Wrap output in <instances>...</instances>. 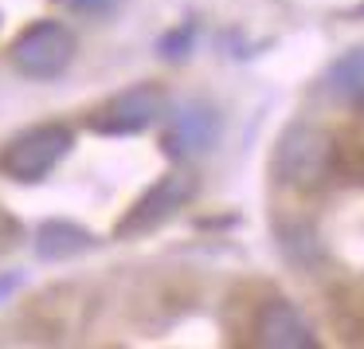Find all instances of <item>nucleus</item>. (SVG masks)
Returning a JSON list of instances; mask_svg holds the SVG:
<instances>
[{"mask_svg": "<svg viewBox=\"0 0 364 349\" xmlns=\"http://www.w3.org/2000/svg\"><path fill=\"white\" fill-rule=\"evenodd\" d=\"M168 110V95L161 83H134V87L110 95L102 106H95L87 126L102 137H134L157 126Z\"/></svg>", "mask_w": 364, "mask_h": 349, "instance_id": "20e7f679", "label": "nucleus"}, {"mask_svg": "<svg viewBox=\"0 0 364 349\" xmlns=\"http://www.w3.org/2000/svg\"><path fill=\"white\" fill-rule=\"evenodd\" d=\"M192 43H196V24H181L176 32L161 36L157 51H161L165 59H184V56L192 51Z\"/></svg>", "mask_w": 364, "mask_h": 349, "instance_id": "9d476101", "label": "nucleus"}, {"mask_svg": "<svg viewBox=\"0 0 364 349\" xmlns=\"http://www.w3.org/2000/svg\"><path fill=\"white\" fill-rule=\"evenodd\" d=\"M20 286H24V275H20V271H0V302H9Z\"/></svg>", "mask_w": 364, "mask_h": 349, "instance_id": "f8f14e48", "label": "nucleus"}, {"mask_svg": "<svg viewBox=\"0 0 364 349\" xmlns=\"http://www.w3.org/2000/svg\"><path fill=\"white\" fill-rule=\"evenodd\" d=\"M75 150V130L67 122H36L0 145V177L16 184H40Z\"/></svg>", "mask_w": 364, "mask_h": 349, "instance_id": "f257e3e1", "label": "nucleus"}, {"mask_svg": "<svg viewBox=\"0 0 364 349\" xmlns=\"http://www.w3.org/2000/svg\"><path fill=\"white\" fill-rule=\"evenodd\" d=\"M63 4L71 12H79V16H110L122 0H63Z\"/></svg>", "mask_w": 364, "mask_h": 349, "instance_id": "9b49d317", "label": "nucleus"}, {"mask_svg": "<svg viewBox=\"0 0 364 349\" xmlns=\"http://www.w3.org/2000/svg\"><path fill=\"white\" fill-rule=\"evenodd\" d=\"M192 192H196V181H192L188 173L157 177V181L126 208V216H122L118 228H114V239H141V236H149V231H157L161 224H168L184 204H188Z\"/></svg>", "mask_w": 364, "mask_h": 349, "instance_id": "39448f33", "label": "nucleus"}, {"mask_svg": "<svg viewBox=\"0 0 364 349\" xmlns=\"http://www.w3.org/2000/svg\"><path fill=\"white\" fill-rule=\"evenodd\" d=\"M255 341L267 349H317V333L309 325V318L294 306L290 298H267L255 310Z\"/></svg>", "mask_w": 364, "mask_h": 349, "instance_id": "0eeeda50", "label": "nucleus"}, {"mask_svg": "<svg viewBox=\"0 0 364 349\" xmlns=\"http://www.w3.org/2000/svg\"><path fill=\"white\" fill-rule=\"evenodd\" d=\"M337 173V145L325 130L309 126V122H294L286 134L278 137L274 150V177L278 184L290 189H321L329 177Z\"/></svg>", "mask_w": 364, "mask_h": 349, "instance_id": "f03ea898", "label": "nucleus"}, {"mask_svg": "<svg viewBox=\"0 0 364 349\" xmlns=\"http://www.w3.org/2000/svg\"><path fill=\"white\" fill-rule=\"evenodd\" d=\"M223 137V114L208 98H188L168 114V126L161 134V150L173 161H192L215 150Z\"/></svg>", "mask_w": 364, "mask_h": 349, "instance_id": "423d86ee", "label": "nucleus"}, {"mask_svg": "<svg viewBox=\"0 0 364 349\" xmlns=\"http://www.w3.org/2000/svg\"><path fill=\"white\" fill-rule=\"evenodd\" d=\"M32 247L43 263H67V259H79V255L95 251L98 236L90 228H82L79 220H63V216H51V220L36 224V236Z\"/></svg>", "mask_w": 364, "mask_h": 349, "instance_id": "6e6552de", "label": "nucleus"}, {"mask_svg": "<svg viewBox=\"0 0 364 349\" xmlns=\"http://www.w3.org/2000/svg\"><path fill=\"white\" fill-rule=\"evenodd\" d=\"M75 51H79V40L63 20H32L9 43V63L16 75L32 83H51L67 75V67L75 63Z\"/></svg>", "mask_w": 364, "mask_h": 349, "instance_id": "7ed1b4c3", "label": "nucleus"}, {"mask_svg": "<svg viewBox=\"0 0 364 349\" xmlns=\"http://www.w3.org/2000/svg\"><path fill=\"white\" fill-rule=\"evenodd\" d=\"M321 90L337 106L364 110V48H348L345 56L333 59L325 79H321Z\"/></svg>", "mask_w": 364, "mask_h": 349, "instance_id": "1a4fd4ad", "label": "nucleus"}]
</instances>
